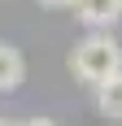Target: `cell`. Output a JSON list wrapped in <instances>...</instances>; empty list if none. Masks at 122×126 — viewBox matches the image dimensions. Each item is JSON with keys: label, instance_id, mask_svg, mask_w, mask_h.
Instances as JSON below:
<instances>
[{"label": "cell", "instance_id": "6da1fadb", "mask_svg": "<svg viewBox=\"0 0 122 126\" xmlns=\"http://www.w3.org/2000/svg\"><path fill=\"white\" fill-rule=\"evenodd\" d=\"M70 70L74 78H83V83H105V78H113L122 70V48H118V39L105 35V31H92L87 39H79L70 52Z\"/></svg>", "mask_w": 122, "mask_h": 126}, {"label": "cell", "instance_id": "7a4b0ae2", "mask_svg": "<svg viewBox=\"0 0 122 126\" xmlns=\"http://www.w3.org/2000/svg\"><path fill=\"white\" fill-rule=\"evenodd\" d=\"M74 17L92 31H109L113 22L122 17V0H70Z\"/></svg>", "mask_w": 122, "mask_h": 126}, {"label": "cell", "instance_id": "3957f363", "mask_svg": "<svg viewBox=\"0 0 122 126\" xmlns=\"http://www.w3.org/2000/svg\"><path fill=\"white\" fill-rule=\"evenodd\" d=\"M96 109L109 122H122V70L113 78H105V83H96Z\"/></svg>", "mask_w": 122, "mask_h": 126}, {"label": "cell", "instance_id": "277c9868", "mask_svg": "<svg viewBox=\"0 0 122 126\" xmlns=\"http://www.w3.org/2000/svg\"><path fill=\"white\" fill-rule=\"evenodd\" d=\"M22 78H26V61H22V52L13 48V44H0V91L22 87Z\"/></svg>", "mask_w": 122, "mask_h": 126}, {"label": "cell", "instance_id": "5b68a950", "mask_svg": "<svg viewBox=\"0 0 122 126\" xmlns=\"http://www.w3.org/2000/svg\"><path fill=\"white\" fill-rule=\"evenodd\" d=\"M26 126H57V122H48V117H35V122H26Z\"/></svg>", "mask_w": 122, "mask_h": 126}, {"label": "cell", "instance_id": "8992f818", "mask_svg": "<svg viewBox=\"0 0 122 126\" xmlns=\"http://www.w3.org/2000/svg\"><path fill=\"white\" fill-rule=\"evenodd\" d=\"M39 4H70V0H39Z\"/></svg>", "mask_w": 122, "mask_h": 126}, {"label": "cell", "instance_id": "52a82bcc", "mask_svg": "<svg viewBox=\"0 0 122 126\" xmlns=\"http://www.w3.org/2000/svg\"><path fill=\"white\" fill-rule=\"evenodd\" d=\"M0 126H13V122H0Z\"/></svg>", "mask_w": 122, "mask_h": 126}]
</instances>
